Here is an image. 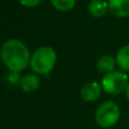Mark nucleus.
<instances>
[{
    "label": "nucleus",
    "mask_w": 129,
    "mask_h": 129,
    "mask_svg": "<svg viewBox=\"0 0 129 129\" xmlns=\"http://www.w3.org/2000/svg\"><path fill=\"white\" fill-rule=\"evenodd\" d=\"M0 56L4 63L10 70L16 73L23 70L31 59L29 51L25 43L16 39H10L2 43L0 49Z\"/></svg>",
    "instance_id": "nucleus-1"
},
{
    "label": "nucleus",
    "mask_w": 129,
    "mask_h": 129,
    "mask_svg": "<svg viewBox=\"0 0 129 129\" xmlns=\"http://www.w3.org/2000/svg\"><path fill=\"white\" fill-rule=\"evenodd\" d=\"M56 51L51 47H41L32 53L31 68L38 74H48L56 63Z\"/></svg>",
    "instance_id": "nucleus-2"
},
{
    "label": "nucleus",
    "mask_w": 129,
    "mask_h": 129,
    "mask_svg": "<svg viewBox=\"0 0 129 129\" xmlns=\"http://www.w3.org/2000/svg\"><path fill=\"white\" fill-rule=\"evenodd\" d=\"M120 118L119 105L113 101H105L99 105L95 112V121L103 128H111Z\"/></svg>",
    "instance_id": "nucleus-3"
},
{
    "label": "nucleus",
    "mask_w": 129,
    "mask_h": 129,
    "mask_svg": "<svg viewBox=\"0 0 129 129\" xmlns=\"http://www.w3.org/2000/svg\"><path fill=\"white\" fill-rule=\"evenodd\" d=\"M128 84L127 74L121 70H113L102 77V87L110 94H120L126 92Z\"/></svg>",
    "instance_id": "nucleus-4"
},
{
    "label": "nucleus",
    "mask_w": 129,
    "mask_h": 129,
    "mask_svg": "<svg viewBox=\"0 0 129 129\" xmlns=\"http://www.w3.org/2000/svg\"><path fill=\"white\" fill-rule=\"evenodd\" d=\"M101 92H102L101 84H99L98 82H88L83 85L80 89V95L85 101L92 102L98 100L99 96L101 95Z\"/></svg>",
    "instance_id": "nucleus-5"
},
{
    "label": "nucleus",
    "mask_w": 129,
    "mask_h": 129,
    "mask_svg": "<svg viewBox=\"0 0 129 129\" xmlns=\"http://www.w3.org/2000/svg\"><path fill=\"white\" fill-rule=\"evenodd\" d=\"M108 8L110 13L116 17H128L129 0H108Z\"/></svg>",
    "instance_id": "nucleus-6"
},
{
    "label": "nucleus",
    "mask_w": 129,
    "mask_h": 129,
    "mask_svg": "<svg viewBox=\"0 0 129 129\" xmlns=\"http://www.w3.org/2000/svg\"><path fill=\"white\" fill-rule=\"evenodd\" d=\"M19 86L25 92L35 91L40 86V78L36 75H33V74L25 75L24 77H22L19 79Z\"/></svg>",
    "instance_id": "nucleus-7"
},
{
    "label": "nucleus",
    "mask_w": 129,
    "mask_h": 129,
    "mask_svg": "<svg viewBox=\"0 0 129 129\" xmlns=\"http://www.w3.org/2000/svg\"><path fill=\"white\" fill-rule=\"evenodd\" d=\"M108 9V2L105 0H91L88 2V11L94 17H102Z\"/></svg>",
    "instance_id": "nucleus-8"
},
{
    "label": "nucleus",
    "mask_w": 129,
    "mask_h": 129,
    "mask_svg": "<svg viewBox=\"0 0 129 129\" xmlns=\"http://www.w3.org/2000/svg\"><path fill=\"white\" fill-rule=\"evenodd\" d=\"M116 59L112 56H109V54H104V56H101L100 58L96 61V67H98L99 70L103 71V73L108 74L113 71L114 66H116Z\"/></svg>",
    "instance_id": "nucleus-9"
},
{
    "label": "nucleus",
    "mask_w": 129,
    "mask_h": 129,
    "mask_svg": "<svg viewBox=\"0 0 129 129\" xmlns=\"http://www.w3.org/2000/svg\"><path fill=\"white\" fill-rule=\"evenodd\" d=\"M116 61L122 71H129V44L122 47L118 51Z\"/></svg>",
    "instance_id": "nucleus-10"
},
{
    "label": "nucleus",
    "mask_w": 129,
    "mask_h": 129,
    "mask_svg": "<svg viewBox=\"0 0 129 129\" xmlns=\"http://www.w3.org/2000/svg\"><path fill=\"white\" fill-rule=\"evenodd\" d=\"M51 2L58 10L66 11L73 8L76 0H51Z\"/></svg>",
    "instance_id": "nucleus-11"
},
{
    "label": "nucleus",
    "mask_w": 129,
    "mask_h": 129,
    "mask_svg": "<svg viewBox=\"0 0 129 129\" xmlns=\"http://www.w3.org/2000/svg\"><path fill=\"white\" fill-rule=\"evenodd\" d=\"M19 1H20V4L26 7H34V6L40 5L43 0H19Z\"/></svg>",
    "instance_id": "nucleus-12"
},
{
    "label": "nucleus",
    "mask_w": 129,
    "mask_h": 129,
    "mask_svg": "<svg viewBox=\"0 0 129 129\" xmlns=\"http://www.w3.org/2000/svg\"><path fill=\"white\" fill-rule=\"evenodd\" d=\"M126 96H127V99H128V101H129V84H128L127 88H126Z\"/></svg>",
    "instance_id": "nucleus-13"
}]
</instances>
